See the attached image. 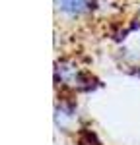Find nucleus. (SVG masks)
Instances as JSON below:
<instances>
[{
    "instance_id": "obj_1",
    "label": "nucleus",
    "mask_w": 140,
    "mask_h": 145,
    "mask_svg": "<svg viewBox=\"0 0 140 145\" xmlns=\"http://www.w3.org/2000/svg\"><path fill=\"white\" fill-rule=\"evenodd\" d=\"M90 2L92 0H58V6L60 10L70 14V16H76V14H82L90 8Z\"/></svg>"
}]
</instances>
